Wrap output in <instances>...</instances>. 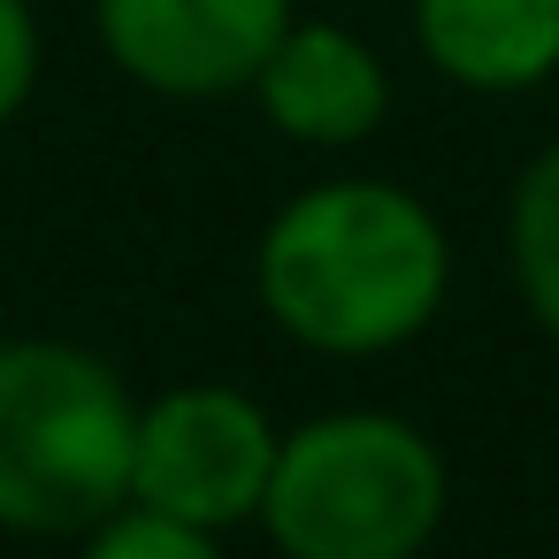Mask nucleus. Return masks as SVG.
I'll use <instances>...</instances> for the list:
<instances>
[{"instance_id":"f257e3e1","label":"nucleus","mask_w":559,"mask_h":559,"mask_svg":"<svg viewBox=\"0 0 559 559\" xmlns=\"http://www.w3.org/2000/svg\"><path fill=\"white\" fill-rule=\"evenodd\" d=\"M253 284L284 337L337 360H368L437 322L452 284V246L444 223L406 185L337 177L299 192L269 223Z\"/></svg>"},{"instance_id":"f03ea898","label":"nucleus","mask_w":559,"mask_h":559,"mask_svg":"<svg viewBox=\"0 0 559 559\" xmlns=\"http://www.w3.org/2000/svg\"><path fill=\"white\" fill-rule=\"evenodd\" d=\"M139 399L123 376L62 337L0 345V528L93 536L131 506Z\"/></svg>"},{"instance_id":"7ed1b4c3","label":"nucleus","mask_w":559,"mask_h":559,"mask_svg":"<svg viewBox=\"0 0 559 559\" xmlns=\"http://www.w3.org/2000/svg\"><path fill=\"white\" fill-rule=\"evenodd\" d=\"M444 521V460L399 414H322L276 444L261 528L284 559H421Z\"/></svg>"},{"instance_id":"20e7f679","label":"nucleus","mask_w":559,"mask_h":559,"mask_svg":"<svg viewBox=\"0 0 559 559\" xmlns=\"http://www.w3.org/2000/svg\"><path fill=\"white\" fill-rule=\"evenodd\" d=\"M276 429L269 414L230 383H185L139 406V452H131V506L177 513L192 528H230L261 513L276 475Z\"/></svg>"},{"instance_id":"39448f33","label":"nucleus","mask_w":559,"mask_h":559,"mask_svg":"<svg viewBox=\"0 0 559 559\" xmlns=\"http://www.w3.org/2000/svg\"><path fill=\"white\" fill-rule=\"evenodd\" d=\"M108 62L169 100L246 93L292 32V0H93Z\"/></svg>"},{"instance_id":"423d86ee","label":"nucleus","mask_w":559,"mask_h":559,"mask_svg":"<svg viewBox=\"0 0 559 559\" xmlns=\"http://www.w3.org/2000/svg\"><path fill=\"white\" fill-rule=\"evenodd\" d=\"M253 93H261V116L299 146H353L391 108V78L376 47L353 39L345 24H292L269 47Z\"/></svg>"},{"instance_id":"0eeeda50","label":"nucleus","mask_w":559,"mask_h":559,"mask_svg":"<svg viewBox=\"0 0 559 559\" xmlns=\"http://www.w3.org/2000/svg\"><path fill=\"white\" fill-rule=\"evenodd\" d=\"M414 39L467 93H528L559 70V0H414Z\"/></svg>"},{"instance_id":"6e6552de","label":"nucleus","mask_w":559,"mask_h":559,"mask_svg":"<svg viewBox=\"0 0 559 559\" xmlns=\"http://www.w3.org/2000/svg\"><path fill=\"white\" fill-rule=\"evenodd\" d=\"M513 276L536 330L559 345V139L513 185Z\"/></svg>"},{"instance_id":"1a4fd4ad","label":"nucleus","mask_w":559,"mask_h":559,"mask_svg":"<svg viewBox=\"0 0 559 559\" xmlns=\"http://www.w3.org/2000/svg\"><path fill=\"white\" fill-rule=\"evenodd\" d=\"M85 559H223V551H215V528H192V521L154 513V506H116L93 528Z\"/></svg>"},{"instance_id":"9d476101","label":"nucleus","mask_w":559,"mask_h":559,"mask_svg":"<svg viewBox=\"0 0 559 559\" xmlns=\"http://www.w3.org/2000/svg\"><path fill=\"white\" fill-rule=\"evenodd\" d=\"M39 85V24L24 0H0V123H9Z\"/></svg>"}]
</instances>
